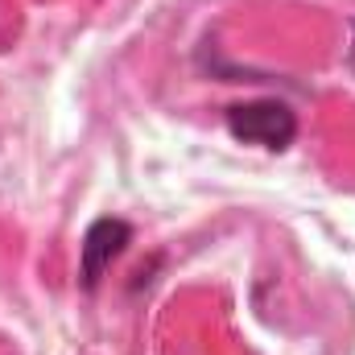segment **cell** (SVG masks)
<instances>
[{"mask_svg": "<svg viewBox=\"0 0 355 355\" xmlns=\"http://www.w3.org/2000/svg\"><path fill=\"white\" fill-rule=\"evenodd\" d=\"M128 240H132V227L124 219H112V215L95 219L87 227V236L79 244V277H83L87 289H95V281L103 277V268L128 248Z\"/></svg>", "mask_w": 355, "mask_h": 355, "instance_id": "2", "label": "cell"}, {"mask_svg": "<svg viewBox=\"0 0 355 355\" xmlns=\"http://www.w3.org/2000/svg\"><path fill=\"white\" fill-rule=\"evenodd\" d=\"M227 132L244 145H257L268 153H281L293 145L297 137V116L285 99L268 95V99H248V103H236L227 107Z\"/></svg>", "mask_w": 355, "mask_h": 355, "instance_id": "1", "label": "cell"}, {"mask_svg": "<svg viewBox=\"0 0 355 355\" xmlns=\"http://www.w3.org/2000/svg\"><path fill=\"white\" fill-rule=\"evenodd\" d=\"M343 62H347V71L355 75V21H352V33H347V54H343Z\"/></svg>", "mask_w": 355, "mask_h": 355, "instance_id": "3", "label": "cell"}]
</instances>
